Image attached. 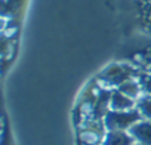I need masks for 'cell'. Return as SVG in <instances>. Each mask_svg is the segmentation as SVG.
Listing matches in <instances>:
<instances>
[{
	"label": "cell",
	"instance_id": "1",
	"mask_svg": "<svg viewBox=\"0 0 151 145\" xmlns=\"http://www.w3.org/2000/svg\"><path fill=\"white\" fill-rule=\"evenodd\" d=\"M141 70L133 62H113L96 76V83L105 89H117L130 79H136Z\"/></svg>",
	"mask_w": 151,
	"mask_h": 145
},
{
	"label": "cell",
	"instance_id": "2",
	"mask_svg": "<svg viewBox=\"0 0 151 145\" xmlns=\"http://www.w3.org/2000/svg\"><path fill=\"white\" fill-rule=\"evenodd\" d=\"M142 120L136 108L129 111H108L104 117V126L107 130H129L135 123Z\"/></svg>",
	"mask_w": 151,
	"mask_h": 145
},
{
	"label": "cell",
	"instance_id": "3",
	"mask_svg": "<svg viewBox=\"0 0 151 145\" xmlns=\"http://www.w3.org/2000/svg\"><path fill=\"white\" fill-rule=\"evenodd\" d=\"M141 30L151 36V0H135Z\"/></svg>",
	"mask_w": 151,
	"mask_h": 145
},
{
	"label": "cell",
	"instance_id": "4",
	"mask_svg": "<svg viewBox=\"0 0 151 145\" xmlns=\"http://www.w3.org/2000/svg\"><path fill=\"white\" fill-rule=\"evenodd\" d=\"M129 133L133 136L135 142L151 145V120H139L129 129Z\"/></svg>",
	"mask_w": 151,
	"mask_h": 145
},
{
	"label": "cell",
	"instance_id": "5",
	"mask_svg": "<svg viewBox=\"0 0 151 145\" xmlns=\"http://www.w3.org/2000/svg\"><path fill=\"white\" fill-rule=\"evenodd\" d=\"M136 105V101L126 96L117 89L111 90V98H110V110L111 111H129L133 110Z\"/></svg>",
	"mask_w": 151,
	"mask_h": 145
},
{
	"label": "cell",
	"instance_id": "6",
	"mask_svg": "<svg viewBox=\"0 0 151 145\" xmlns=\"http://www.w3.org/2000/svg\"><path fill=\"white\" fill-rule=\"evenodd\" d=\"M135 139L129 130H107L102 145H133Z\"/></svg>",
	"mask_w": 151,
	"mask_h": 145
},
{
	"label": "cell",
	"instance_id": "7",
	"mask_svg": "<svg viewBox=\"0 0 151 145\" xmlns=\"http://www.w3.org/2000/svg\"><path fill=\"white\" fill-rule=\"evenodd\" d=\"M117 90H120L122 93H124L126 96H129V98H132V99H135V101L142 95V89H141V85H139V82H138V77L124 82L123 85H120V86L117 88Z\"/></svg>",
	"mask_w": 151,
	"mask_h": 145
},
{
	"label": "cell",
	"instance_id": "8",
	"mask_svg": "<svg viewBox=\"0 0 151 145\" xmlns=\"http://www.w3.org/2000/svg\"><path fill=\"white\" fill-rule=\"evenodd\" d=\"M133 64L141 71H145V72H150L151 74V46L147 47L145 50L136 53L133 56Z\"/></svg>",
	"mask_w": 151,
	"mask_h": 145
},
{
	"label": "cell",
	"instance_id": "9",
	"mask_svg": "<svg viewBox=\"0 0 151 145\" xmlns=\"http://www.w3.org/2000/svg\"><path fill=\"white\" fill-rule=\"evenodd\" d=\"M135 108L138 110V113L141 114L142 120H151V96L142 93L138 99H136V105Z\"/></svg>",
	"mask_w": 151,
	"mask_h": 145
},
{
	"label": "cell",
	"instance_id": "10",
	"mask_svg": "<svg viewBox=\"0 0 151 145\" xmlns=\"http://www.w3.org/2000/svg\"><path fill=\"white\" fill-rule=\"evenodd\" d=\"M138 82H139V85H141L142 93L151 96V74H150V72L141 71L139 76H138Z\"/></svg>",
	"mask_w": 151,
	"mask_h": 145
},
{
	"label": "cell",
	"instance_id": "11",
	"mask_svg": "<svg viewBox=\"0 0 151 145\" xmlns=\"http://www.w3.org/2000/svg\"><path fill=\"white\" fill-rule=\"evenodd\" d=\"M24 0H3V9L6 12V9H11V15L14 14V11L17 8H21Z\"/></svg>",
	"mask_w": 151,
	"mask_h": 145
},
{
	"label": "cell",
	"instance_id": "12",
	"mask_svg": "<svg viewBox=\"0 0 151 145\" xmlns=\"http://www.w3.org/2000/svg\"><path fill=\"white\" fill-rule=\"evenodd\" d=\"M133 145H141V144H138V142H135V144H133Z\"/></svg>",
	"mask_w": 151,
	"mask_h": 145
}]
</instances>
